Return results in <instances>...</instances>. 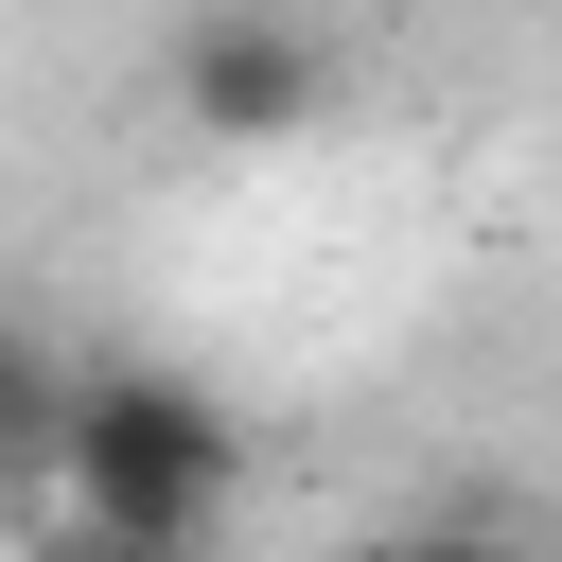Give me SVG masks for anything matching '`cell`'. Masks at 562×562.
<instances>
[{"label": "cell", "mask_w": 562, "mask_h": 562, "mask_svg": "<svg viewBox=\"0 0 562 562\" xmlns=\"http://www.w3.org/2000/svg\"><path fill=\"white\" fill-rule=\"evenodd\" d=\"M88 527H123V544H211L228 527V492H246V422L193 386V369H88L70 386V474H53Z\"/></svg>", "instance_id": "6da1fadb"}, {"label": "cell", "mask_w": 562, "mask_h": 562, "mask_svg": "<svg viewBox=\"0 0 562 562\" xmlns=\"http://www.w3.org/2000/svg\"><path fill=\"white\" fill-rule=\"evenodd\" d=\"M316 105H334V53L281 0H193L176 18V123L193 140H299Z\"/></svg>", "instance_id": "7a4b0ae2"}, {"label": "cell", "mask_w": 562, "mask_h": 562, "mask_svg": "<svg viewBox=\"0 0 562 562\" xmlns=\"http://www.w3.org/2000/svg\"><path fill=\"white\" fill-rule=\"evenodd\" d=\"M70 386L88 369H53L35 334H0V474H70Z\"/></svg>", "instance_id": "3957f363"}, {"label": "cell", "mask_w": 562, "mask_h": 562, "mask_svg": "<svg viewBox=\"0 0 562 562\" xmlns=\"http://www.w3.org/2000/svg\"><path fill=\"white\" fill-rule=\"evenodd\" d=\"M386 562H527V544H509V527H404Z\"/></svg>", "instance_id": "277c9868"}, {"label": "cell", "mask_w": 562, "mask_h": 562, "mask_svg": "<svg viewBox=\"0 0 562 562\" xmlns=\"http://www.w3.org/2000/svg\"><path fill=\"white\" fill-rule=\"evenodd\" d=\"M53 562H193V544H123V527H88V509H70V527H53Z\"/></svg>", "instance_id": "5b68a950"}]
</instances>
